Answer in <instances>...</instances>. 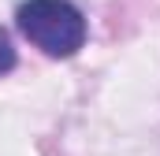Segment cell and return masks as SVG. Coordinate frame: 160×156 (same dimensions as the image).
I'll return each mask as SVG.
<instances>
[{
	"label": "cell",
	"mask_w": 160,
	"mask_h": 156,
	"mask_svg": "<svg viewBox=\"0 0 160 156\" xmlns=\"http://www.w3.org/2000/svg\"><path fill=\"white\" fill-rule=\"evenodd\" d=\"M15 67V48H11V41H8V34L0 30V75H8Z\"/></svg>",
	"instance_id": "2"
},
{
	"label": "cell",
	"mask_w": 160,
	"mask_h": 156,
	"mask_svg": "<svg viewBox=\"0 0 160 156\" xmlns=\"http://www.w3.org/2000/svg\"><path fill=\"white\" fill-rule=\"evenodd\" d=\"M15 26L38 52L52 60H71L89 34L86 15L71 0H22L15 11Z\"/></svg>",
	"instance_id": "1"
}]
</instances>
